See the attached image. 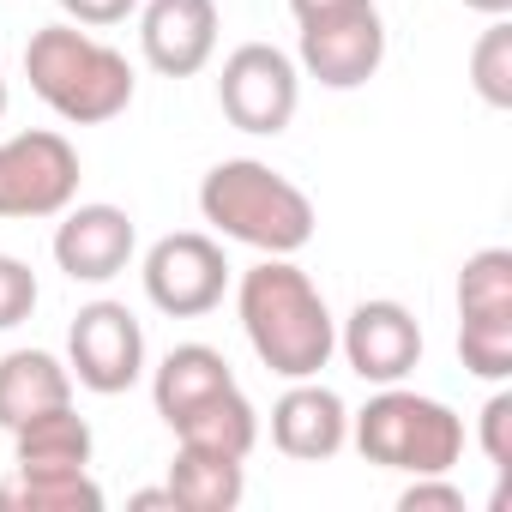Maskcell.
Instances as JSON below:
<instances>
[{"instance_id": "obj_1", "label": "cell", "mask_w": 512, "mask_h": 512, "mask_svg": "<svg viewBox=\"0 0 512 512\" xmlns=\"http://www.w3.org/2000/svg\"><path fill=\"white\" fill-rule=\"evenodd\" d=\"M235 314H241V332H247L253 356L278 380H314L338 350V320H332L320 284L302 266L278 260V253H266L260 266L241 272Z\"/></svg>"}, {"instance_id": "obj_2", "label": "cell", "mask_w": 512, "mask_h": 512, "mask_svg": "<svg viewBox=\"0 0 512 512\" xmlns=\"http://www.w3.org/2000/svg\"><path fill=\"white\" fill-rule=\"evenodd\" d=\"M199 211L223 241L278 253V260H290L314 241V199L260 157H223L199 181Z\"/></svg>"}, {"instance_id": "obj_3", "label": "cell", "mask_w": 512, "mask_h": 512, "mask_svg": "<svg viewBox=\"0 0 512 512\" xmlns=\"http://www.w3.org/2000/svg\"><path fill=\"white\" fill-rule=\"evenodd\" d=\"M25 79L31 91L73 127H103L127 115L133 103V67L121 49L97 43L79 25H43L25 43Z\"/></svg>"}, {"instance_id": "obj_4", "label": "cell", "mask_w": 512, "mask_h": 512, "mask_svg": "<svg viewBox=\"0 0 512 512\" xmlns=\"http://www.w3.org/2000/svg\"><path fill=\"white\" fill-rule=\"evenodd\" d=\"M350 440L380 470L446 476L464 458V416L452 404H440V398H422V392H404V386H380L350 416Z\"/></svg>"}, {"instance_id": "obj_5", "label": "cell", "mask_w": 512, "mask_h": 512, "mask_svg": "<svg viewBox=\"0 0 512 512\" xmlns=\"http://www.w3.org/2000/svg\"><path fill=\"white\" fill-rule=\"evenodd\" d=\"M73 199H79V151L67 133L31 127L0 139V217L37 223V217H61Z\"/></svg>"}, {"instance_id": "obj_6", "label": "cell", "mask_w": 512, "mask_h": 512, "mask_svg": "<svg viewBox=\"0 0 512 512\" xmlns=\"http://www.w3.org/2000/svg\"><path fill=\"white\" fill-rule=\"evenodd\" d=\"M296 103H302V67L272 43H241L217 73V109L229 115V127L253 139H278L296 121Z\"/></svg>"}, {"instance_id": "obj_7", "label": "cell", "mask_w": 512, "mask_h": 512, "mask_svg": "<svg viewBox=\"0 0 512 512\" xmlns=\"http://www.w3.org/2000/svg\"><path fill=\"white\" fill-rule=\"evenodd\" d=\"M139 278H145V296H151L157 314H169V320H205L223 302V290H229V260H223V247L211 235L175 229V235L151 241Z\"/></svg>"}, {"instance_id": "obj_8", "label": "cell", "mask_w": 512, "mask_h": 512, "mask_svg": "<svg viewBox=\"0 0 512 512\" xmlns=\"http://www.w3.org/2000/svg\"><path fill=\"white\" fill-rule=\"evenodd\" d=\"M380 61H386V25L374 0H350V7L302 19V73L320 79L326 91L368 85Z\"/></svg>"}, {"instance_id": "obj_9", "label": "cell", "mask_w": 512, "mask_h": 512, "mask_svg": "<svg viewBox=\"0 0 512 512\" xmlns=\"http://www.w3.org/2000/svg\"><path fill=\"white\" fill-rule=\"evenodd\" d=\"M67 368L85 392H127L139 374H145V332L133 320L127 302H85L67 326Z\"/></svg>"}, {"instance_id": "obj_10", "label": "cell", "mask_w": 512, "mask_h": 512, "mask_svg": "<svg viewBox=\"0 0 512 512\" xmlns=\"http://www.w3.org/2000/svg\"><path fill=\"white\" fill-rule=\"evenodd\" d=\"M338 350H344L356 380L398 386L422 362V326H416V314L404 302H356L344 332H338Z\"/></svg>"}, {"instance_id": "obj_11", "label": "cell", "mask_w": 512, "mask_h": 512, "mask_svg": "<svg viewBox=\"0 0 512 512\" xmlns=\"http://www.w3.org/2000/svg\"><path fill=\"white\" fill-rule=\"evenodd\" d=\"M139 49L163 79H193L217 55V0H139Z\"/></svg>"}, {"instance_id": "obj_12", "label": "cell", "mask_w": 512, "mask_h": 512, "mask_svg": "<svg viewBox=\"0 0 512 512\" xmlns=\"http://www.w3.org/2000/svg\"><path fill=\"white\" fill-rule=\"evenodd\" d=\"M139 229L121 205H67L55 229V266L73 284H109L133 266Z\"/></svg>"}, {"instance_id": "obj_13", "label": "cell", "mask_w": 512, "mask_h": 512, "mask_svg": "<svg viewBox=\"0 0 512 512\" xmlns=\"http://www.w3.org/2000/svg\"><path fill=\"white\" fill-rule=\"evenodd\" d=\"M350 440V410L332 386L314 380H290V392L272 404V446L296 464H326L338 458Z\"/></svg>"}, {"instance_id": "obj_14", "label": "cell", "mask_w": 512, "mask_h": 512, "mask_svg": "<svg viewBox=\"0 0 512 512\" xmlns=\"http://www.w3.org/2000/svg\"><path fill=\"white\" fill-rule=\"evenodd\" d=\"M73 404V368L49 350H7L0 356V428H25L43 410Z\"/></svg>"}, {"instance_id": "obj_15", "label": "cell", "mask_w": 512, "mask_h": 512, "mask_svg": "<svg viewBox=\"0 0 512 512\" xmlns=\"http://www.w3.org/2000/svg\"><path fill=\"white\" fill-rule=\"evenodd\" d=\"M229 386H235V368H229L223 350H211V344H175V350L157 362V374H151V398H157V416H163V422L187 416L193 404H205V398H217V392H229Z\"/></svg>"}, {"instance_id": "obj_16", "label": "cell", "mask_w": 512, "mask_h": 512, "mask_svg": "<svg viewBox=\"0 0 512 512\" xmlns=\"http://www.w3.org/2000/svg\"><path fill=\"white\" fill-rule=\"evenodd\" d=\"M247 458L229 452H205V446H175L169 464V494L181 512H235L247 494Z\"/></svg>"}, {"instance_id": "obj_17", "label": "cell", "mask_w": 512, "mask_h": 512, "mask_svg": "<svg viewBox=\"0 0 512 512\" xmlns=\"http://www.w3.org/2000/svg\"><path fill=\"white\" fill-rule=\"evenodd\" d=\"M13 452H19V470H85L97 452V434L73 404H61L13 428Z\"/></svg>"}, {"instance_id": "obj_18", "label": "cell", "mask_w": 512, "mask_h": 512, "mask_svg": "<svg viewBox=\"0 0 512 512\" xmlns=\"http://www.w3.org/2000/svg\"><path fill=\"white\" fill-rule=\"evenodd\" d=\"M169 428H175V446H205V452L247 458V452H253V440H260V410L247 404V392H241V386H229V392H217V398L193 404L187 416H175Z\"/></svg>"}, {"instance_id": "obj_19", "label": "cell", "mask_w": 512, "mask_h": 512, "mask_svg": "<svg viewBox=\"0 0 512 512\" xmlns=\"http://www.w3.org/2000/svg\"><path fill=\"white\" fill-rule=\"evenodd\" d=\"M0 506L19 512H103V488L91 470H19L13 482H0Z\"/></svg>"}, {"instance_id": "obj_20", "label": "cell", "mask_w": 512, "mask_h": 512, "mask_svg": "<svg viewBox=\"0 0 512 512\" xmlns=\"http://www.w3.org/2000/svg\"><path fill=\"white\" fill-rule=\"evenodd\" d=\"M458 320H512V247H482L464 260Z\"/></svg>"}, {"instance_id": "obj_21", "label": "cell", "mask_w": 512, "mask_h": 512, "mask_svg": "<svg viewBox=\"0 0 512 512\" xmlns=\"http://www.w3.org/2000/svg\"><path fill=\"white\" fill-rule=\"evenodd\" d=\"M470 85L488 109H512V25L488 19V31L470 49Z\"/></svg>"}, {"instance_id": "obj_22", "label": "cell", "mask_w": 512, "mask_h": 512, "mask_svg": "<svg viewBox=\"0 0 512 512\" xmlns=\"http://www.w3.org/2000/svg\"><path fill=\"white\" fill-rule=\"evenodd\" d=\"M458 356L476 380H512V320H458Z\"/></svg>"}, {"instance_id": "obj_23", "label": "cell", "mask_w": 512, "mask_h": 512, "mask_svg": "<svg viewBox=\"0 0 512 512\" xmlns=\"http://www.w3.org/2000/svg\"><path fill=\"white\" fill-rule=\"evenodd\" d=\"M37 314V272L13 253H0V332H13Z\"/></svg>"}, {"instance_id": "obj_24", "label": "cell", "mask_w": 512, "mask_h": 512, "mask_svg": "<svg viewBox=\"0 0 512 512\" xmlns=\"http://www.w3.org/2000/svg\"><path fill=\"white\" fill-rule=\"evenodd\" d=\"M482 452L500 476L512 470V392H494L482 404Z\"/></svg>"}, {"instance_id": "obj_25", "label": "cell", "mask_w": 512, "mask_h": 512, "mask_svg": "<svg viewBox=\"0 0 512 512\" xmlns=\"http://www.w3.org/2000/svg\"><path fill=\"white\" fill-rule=\"evenodd\" d=\"M398 512H464V494H458L446 476H416V482L398 494Z\"/></svg>"}, {"instance_id": "obj_26", "label": "cell", "mask_w": 512, "mask_h": 512, "mask_svg": "<svg viewBox=\"0 0 512 512\" xmlns=\"http://www.w3.org/2000/svg\"><path fill=\"white\" fill-rule=\"evenodd\" d=\"M61 13H67V25L109 31V25H121V19L139 13V0H61Z\"/></svg>"}, {"instance_id": "obj_27", "label": "cell", "mask_w": 512, "mask_h": 512, "mask_svg": "<svg viewBox=\"0 0 512 512\" xmlns=\"http://www.w3.org/2000/svg\"><path fill=\"white\" fill-rule=\"evenodd\" d=\"M133 506H139V512H151V506H169V512H181V506H175V494H169V482H163V488H139V494H133Z\"/></svg>"}, {"instance_id": "obj_28", "label": "cell", "mask_w": 512, "mask_h": 512, "mask_svg": "<svg viewBox=\"0 0 512 512\" xmlns=\"http://www.w3.org/2000/svg\"><path fill=\"white\" fill-rule=\"evenodd\" d=\"M470 13H482V19H506L512 13V0H464Z\"/></svg>"}, {"instance_id": "obj_29", "label": "cell", "mask_w": 512, "mask_h": 512, "mask_svg": "<svg viewBox=\"0 0 512 512\" xmlns=\"http://www.w3.org/2000/svg\"><path fill=\"white\" fill-rule=\"evenodd\" d=\"M0 121H7V79H0Z\"/></svg>"}]
</instances>
